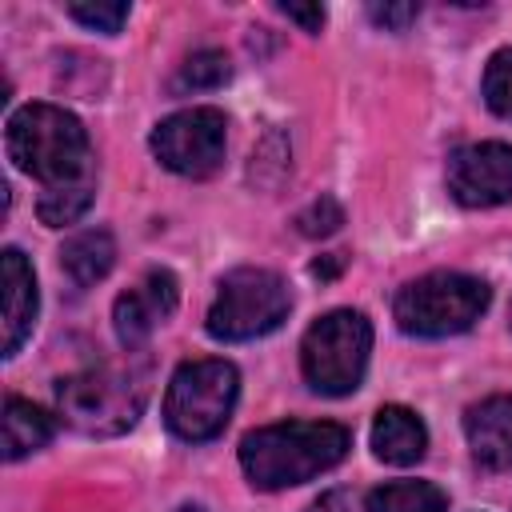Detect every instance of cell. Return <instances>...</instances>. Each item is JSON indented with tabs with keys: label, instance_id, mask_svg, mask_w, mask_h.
Listing matches in <instances>:
<instances>
[{
	"label": "cell",
	"instance_id": "15",
	"mask_svg": "<svg viewBox=\"0 0 512 512\" xmlns=\"http://www.w3.org/2000/svg\"><path fill=\"white\" fill-rule=\"evenodd\" d=\"M52 436H56V420L40 404L20 400V396L4 400V460H20V456L36 452Z\"/></svg>",
	"mask_w": 512,
	"mask_h": 512
},
{
	"label": "cell",
	"instance_id": "20",
	"mask_svg": "<svg viewBox=\"0 0 512 512\" xmlns=\"http://www.w3.org/2000/svg\"><path fill=\"white\" fill-rule=\"evenodd\" d=\"M292 224H296L300 236H308V240H324V236L340 232V224H344V208H340L332 196H320V200H312L308 208H300Z\"/></svg>",
	"mask_w": 512,
	"mask_h": 512
},
{
	"label": "cell",
	"instance_id": "6",
	"mask_svg": "<svg viewBox=\"0 0 512 512\" xmlns=\"http://www.w3.org/2000/svg\"><path fill=\"white\" fill-rule=\"evenodd\" d=\"M372 352V324L356 308H336L320 316L300 344V368L308 388L324 396H348L360 388Z\"/></svg>",
	"mask_w": 512,
	"mask_h": 512
},
{
	"label": "cell",
	"instance_id": "1",
	"mask_svg": "<svg viewBox=\"0 0 512 512\" xmlns=\"http://www.w3.org/2000/svg\"><path fill=\"white\" fill-rule=\"evenodd\" d=\"M348 428L332 420H280L240 440V468L252 488L276 492L304 484L348 456Z\"/></svg>",
	"mask_w": 512,
	"mask_h": 512
},
{
	"label": "cell",
	"instance_id": "22",
	"mask_svg": "<svg viewBox=\"0 0 512 512\" xmlns=\"http://www.w3.org/2000/svg\"><path fill=\"white\" fill-rule=\"evenodd\" d=\"M416 12L420 8L412 0H404V4H368V20L380 24L384 32H404L416 20Z\"/></svg>",
	"mask_w": 512,
	"mask_h": 512
},
{
	"label": "cell",
	"instance_id": "24",
	"mask_svg": "<svg viewBox=\"0 0 512 512\" xmlns=\"http://www.w3.org/2000/svg\"><path fill=\"white\" fill-rule=\"evenodd\" d=\"M304 512H352V508H348V496H344L340 488H332V492L316 496V500H312Z\"/></svg>",
	"mask_w": 512,
	"mask_h": 512
},
{
	"label": "cell",
	"instance_id": "9",
	"mask_svg": "<svg viewBox=\"0 0 512 512\" xmlns=\"http://www.w3.org/2000/svg\"><path fill=\"white\" fill-rule=\"evenodd\" d=\"M448 192L464 208H496L512 200V144L484 140L448 156Z\"/></svg>",
	"mask_w": 512,
	"mask_h": 512
},
{
	"label": "cell",
	"instance_id": "8",
	"mask_svg": "<svg viewBox=\"0 0 512 512\" xmlns=\"http://www.w3.org/2000/svg\"><path fill=\"white\" fill-rule=\"evenodd\" d=\"M224 144H228V120L216 108H184L152 128L156 160L188 180L212 176L224 164Z\"/></svg>",
	"mask_w": 512,
	"mask_h": 512
},
{
	"label": "cell",
	"instance_id": "4",
	"mask_svg": "<svg viewBox=\"0 0 512 512\" xmlns=\"http://www.w3.org/2000/svg\"><path fill=\"white\" fill-rule=\"evenodd\" d=\"M240 396V372L228 360H188L172 372V384L164 392V424L188 440H212L224 432L232 408Z\"/></svg>",
	"mask_w": 512,
	"mask_h": 512
},
{
	"label": "cell",
	"instance_id": "27",
	"mask_svg": "<svg viewBox=\"0 0 512 512\" xmlns=\"http://www.w3.org/2000/svg\"><path fill=\"white\" fill-rule=\"evenodd\" d=\"M508 320H512V312H508Z\"/></svg>",
	"mask_w": 512,
	"mask_h": 512
},
{
	"label": "cell",
	"instance_id": "18",
	"mask_svg": "<svg viewBox=\"0 0 512 512\" xmlns=\"http://www.w3.org/2000/svg\"><path fill=\"white\" fill-rule=\"evenodd\" d=\"M232 76V64L220 48H200L192 52L184 64H180V76H176V88H220L224 80Z\"/></svg>",
	"mask_w": 512,
	"mask_h": 512
},
{
	"label": "cell",
	"instance_id": "13",
	"mask_svg": "<svg viewBox=\"0 0 512 512\" xmlns=\"http://www.w3.org/2000/svg\"><path fill=\"white\" fill-rule=\"evenodd\" d=\"M428 448V428L424 420L412 412V408H400V404H388L376 412L372 420V452L384 460V464H416Z\"/></svg>",
	"mask_w": 512,
	"mask_h": 512
},
{
	"label": "cell",
	"instance_id": "23",
	"mask_svg": "<svg viewBox=\"0 0 512 512\" xmlns=\"http://www.w3.org/2000/svg\"><path fill=\"white\" fill-rule=\"evenodd\" d=\"M280 12L288 20H296L304 32H320L324 28V8L320 4H280Z\"/></svg>",
	"mask_w": 512,
	"mask_h": 512
},
{
	"label": "cell",
	"instance_id": "10",
	"mask_svg": "<svg viewBox=\"0 0 512 512\" xmlns=\"http://www.w3.org/2000/svg\"><path fill=\"white\" fill-rule=\"evenodd\" d=\"M180 300V284L168 268H148L128 292L116 296L112 304V324H116V340L124 348H136L152 336L156 324H164L176 312Z\"/></svg>",
	"mask_w": 512,
	"mask_h": 512
},
{
	"label": "cell",
	"instance_id": "25",
	"mask_svg": "<svg viewBox=\"0 0 512 512\" xmlns=\"http://www.w3.org/2000/svg\"><path fill=\"white\" fill-rule=\"evenodd\" d=\"M340 268H344V252H328V256L312 260V276L316 280H332V276H340Z\"/></svg>",
	"mask_w": 512,
	"mask_h": 512
},
{
	"label": "cell",
	"instance_id": "3",
	"mask_svg": "<svg viewBox=\"0 0 512 512\" xmlns=\"http://www.w3.org/2000/svg\"><path fill=\"white\" fill-rule=\"evenodd\" d=\"M148 400V372L136 364L112 368H88L76 376H64L56 384V408L60 416L88 436H120L128 432Z\"/></svg>",
	"mask_w": 512,
	"mask_h": 512
},
{
	"label": "cell",
	"instance_id": "12",
	"mask_svg": "<svg viewBox=\"0 0 512 512\" xmlns=\"http://www.w3.org/2000/svg\"><path fill=\"white\" fill-rule=\"evenodd\" d=\"M464 436L480 468H512V396H488L472 404L464 416Z\"/></svg>",
	"mask_w": 512,
	"mask_h": 512
},
{
	"label": "cell",
	"instance_id": "11",
	"mask_svg": "<svg viewBox=\"0 0 512 512\" xmlns=\"http://www.w3.org/2000/svg\"><path fill=\"white\" fill-rule=\"evenodd\" d=\"M0 284H4V356H16L20 344L32 336L36 324V276L20 248H4L0 256Z\"/></svg>",
	"mask_w": 512,
	"mask_h": 512
},
{
	"label": "cell",
	"instance_id": "2",
	"mask_svg": "<svg viewBox=\"0 0 512 512\" xmlns=\"http://www.w3.org/2000/svg\"><path fill=\"white\" fill-rule=\"evenodd\" d=\"M8 156L48 188L88 184L92 144L84 124L56 104H24L8 116Z\"/></svg>",
	"mask_w": 512,
	"mask_h": 512
},
{
	"label": "cell",
	"instance_id": "5",
	"mask_svg": "<svg viewBox=\"0 0 512 512\" xmlns=\"http://www.w3.org/2000/svg\"><path fill=\"white\" fill-rule=\"evenodd\" d=\"M488 284L464 272H428L396 292V324L408 336H456L468 332L488 308Z\"/></svg>",
	"mask_w": 512,
	"mask_h": 512
},
{
	"label": "cell",
	"instance_id": "17",
	"mask_svg": "<svg viewBox=\"0 0 512 512\" xmlns=\"http://www.w3.org/2000/svg\"><path fill=\"white\" fill-rule=\"evenodd\" d=\"M92 204V184H68V188H48L36 204L40 220L48 228H64V224H76Z\"/></svg>",
	"mask_w": 512,
	"mask_h": 512
},
{
	"label": "cell",
	"instance_id": "19",
	"mask_svg": "<svg viewBox=\"0 0 512 512\" xmlns=\"http://www.w3.org/2000/svg\"><path fill=\"white\" fill-rule=\"evenodd\" d=\"M484 100L496 116L512 120V48H500L488 56L484 68Z\"/></svg>",
	"mask_w": 512,
	"mask_h": 512
},
{
	"label": "cell",
	"instance_id": "7",
	"mask_svg": "<svg viewBox=\"0 0 512 512\" xmlns=\"http://www.w3.org/2000/svg\"><path fill=\"white\" fill-rule=\"evenodd\" d=\"M292 308V292L288 284L268 272V268H236L220 280V292L208 308V336L224 340V344H240V340H256L276 332L288 320Z\"/></svg>",
	"mask_w": 512,
	"mask_h": 512
},
{
	"label": "cell",
	"instance_id": "16",
	"mask_svg": "<svg viewBox=\"0 0 512 512\" xmlns=\"http://www.w3.org/2000/svg\"><path fill=\"white\" fill-rule=\"evenodd\" d=\"M364 512H448V496L428 480H392L368 492Z\"/></svg>",
	"mask_w": 512,
	"mask_h": 512
},
{
	"label": "cell",
	"instance_id": "14",
	"mask_svg": "<svg viewBox=\"0 0 512 512\" xmlns=\"http://www.w3.org/2000/svg\"><path fill=\"white\" fill-rule=\"evenodd\" d=\"M112 264H116V240L108 228H84V232L68 236L60 248V268L72 276L76 288L104 280L112 272Z\"/></svg>",
	"mask_w": 512,
	"mask_h": 512
},
{
	"label": "cell",
	"instance_id": "26",
	"mask_svg": "<svg viewBox=\"0 0 512 512\" xmlns=\"http://www.w3.org/2000/svg\"><path fill=\"white\" fill-rule=\"evenodd\" d=\"M180 512H204V508H200V504H184Z\"/></svg>",
	"mask_w": 512,
	"mask_h": 512
},
{
	"label": "cell",
	"instance_id": "21",
	"mask_svg": "<svg viewBox=\"0 0 512 512\" xmlns=\"http://www.w3.org/2000/svg\"><path fill=\"white\" fill-rule=\"evenodd\" d=\"M68 16L76 20V24H84V28H96V32H120L124 28V20H128V4L124 0H112V4H104V0H96V4H68Z\"/></svg>",
	"mask_w": 512,
	"mask_h": 512
}]
</instances>
